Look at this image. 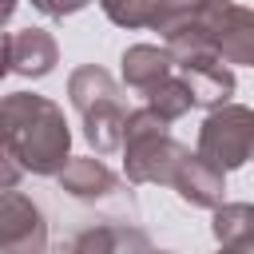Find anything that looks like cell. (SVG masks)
I'll return each instance as SVG.
<instances>
[{"label":"cell","instance_id":"1","mask_svg":"<svg viewBox=\"0 0 254 254\" xmlns=\"http://www.w3.org/2000/svg\"><path fill=\"white\" fill-rule=\"evenodd\" d=\"M0 119H4V159L20 163V171L60 175L67 167L71 135L64 123V111L52 99L16 91L4 99Z\"/></svg>","mask_w":254,"mask_h":254},{"label":"cell","instance_id":"2","mask_svg":"<svg viewBox=\"0 0 254 254\" xmlns=\"http://www.w3.org/2000/svg\"><path fill=\"white\" fill-rule=\"evenodd\" d=\"M167 48L179 52H214L226 64L254 67V12L238 8L234 0H206L190 24L167 36Z\"/></svg>","mask_w":254,"mask_h":254},{"label":"cell","instance_id":"3","mask_svg":"<svg viewBox=\"0 0 254 254\" xmlns=\"http://www.w3.org/2000/svg\"><path fill=\"white\" fill-rule=\"evenodd\" d=\"M167 123L171 119H163L151 103H143L139 111L127 115L123 155H127V179L131 183H167V187L175 183V175L190 151L171 139Z\"/></svg>","mask_w":254,"mask_h":254},{"label":"cell","instance_id":"4","mask_svg":"<svg viewBox=\"0 0 254 254\" xmlns=\"http://www.w3.org/2000/svg\"><path fill=\"white\" fill-rule=\"evenodd\" d=\"M67 95H71V107H75L79 119H83L87 143H91L99 155H111L115 147H123L127 107H123V95H119L115 79H111L103 67H95V64L75 67L71 79H67Z\"/></svg>","mask_w":254,"mask_h":254},{"label":"cell","instance_id":"5","mask_svg":"<svg viewBox=\"0 0 254 254\" xmlns=\"http://www.w3.org/2000/svg\"><path fill=\"white\" fill-rule=\"evenodd\" d=\"M198 155L214 163L222 175L254 159V111L242 103H222L202 119L198 131Z\"/></svg>","mask_w":254,"mask_h":254},{"label":"cell","instance_id":"6","mask_svg":"<svg viewBox=\"0 0 254 254\" xmlns=\"http://www.w3.org/2000/svg\"><path fill=\"white\" fill-rule=\"evenodd\" d=\"M0 246L4 254H44L48 246V226L40 206L24 198L16 187L4 190L0 198Z\"/></svg>","mask_w":254,"mask_h":254},{"label":"cell","instance_id":"7","mask_svg":"<svg viewBox=\"0 0 254 254\" xmlns=\"http://www.w3.org/2000/svg\"><path fill=\"white\" fill-rule=\"evenodd\" d=\"M179 75L187 79L190 95H194V107H222L230 103L234 95V71L222 56L214 52H179Z\"/></svg>","mask_w":254,"mask_h":254},{"label":"cell","instance_id":"8","mask_svg":"<svg viewBox=\"0 0 254 254\" xmlns=\"http://www.w3.org/2000/svg\"><path fill=\"white\" fill-rule=\"evenodd\" d=\"M56 40L44 28H24L8 32L4 40V71L12 75H48L56 67Z\"/></svg>","mask_w":254,"mask_h":254},{"label":"cell","instance_id":"9","mask_svg":"<svg viewBox=\"0 0 254 254\" xmlns=\"http://www.w3.org/2000/svg\"><path fill=\"white\" fill-rule=\"evenodd\" d=\"M175 67H179V60H175L171 48L135 44V48L123 52V83H127L131 91H139L143 99H147L155 87H163V83L175 75Z\"/></svg>","mask_w":254,"mask_h":254},{"label":"cell","instance_id":"10","mask_svg":"<svg viewBox=\"0 0 254 254\" xmlns=\"http://www.w3.org/2000/svg\"><path fill=\"white\" fill-rule=\"evenodd\" d=\"M171 187L179 190L183 202H190V206H206V210H218V206H222V190H226L222 171H218L214 163H206L198 151L183 159V167H179V175H175Z\"/></svg>","mask_w":254,"mask_h":254},{"label":"cell","instance_id":"11","mask_svg":"<svg viewBox=\"0 0 254 254\" xmlns=\"http://www.w3.org/2000/svg\"><path fill=\"white\" fill-rule=\"evenodd\" d=\"M56 179H60V187H64L71 198H79V202H103V198H111V194L119 190V179H115L99 159H67V167H64Z\"/></svg>","mask_w":254,"mask_h":254},{"label":"cell","instance_id":"12","mask_svg":"<svg viewBox=\"0 0 254 254\" xmlns=\"http://www.w3.org/2000/svg\"><path fill=\"white\" fill-rule=\"evenodd\" d=\"M67 254H151V242L135 226H91L71 238Z\"/></svg>","mask_w":254,"mask_h":254},{"label":"cell","instance_id":"13","mask_svg":"<svg viewBox=\"0 0 254 254\" xmlns=\"http://www.w3.org/2000/svg\"><path fill=\"white\" fill-rule=\"evenodd\" d=\"M147 103H151L163 119H179V115H187V111L194 107V95H190L187 79H183V75H179V67H175V75H171L163 87H155V91L147 95Z\"/></svg>","mask_w":254,"mask_h":254},{"label":"cell","instance_id":"14","mask_svg":"<svg viewBox=\"0 0 254 254\" xmlns=\"http://www.w3.org/2000/svg\"><path fill=\"white\" fill-rule=\"evenodd\" d=\"M99 8L119 28H147V24H155L159 0H99Z\"/></svg>","mask_w":254,"mask_h":254},{"label":"cell","instance_id":"15","mask_svg":"<svg viewBox=\"0 0 254 254\" xmlns=\"http://www.w3.org/2000/svg\"><path fill=\"white\" fill-rule=\"evenodd\" d=\"M32 4H36L44 16H56V20H60V16H71V12L87 8L91 0H32Z\"/></svg>","mask_w":254,"mask_h":254},{"label":"cell","instance_id":"16","mask_svg":"<svg viewBox=\"0 0 254 254\" xmlns=\"http://www.w3.org/2000/svg\"><path fill=\"white\" fill-rule=\"evenodd\" d=\"M218 254H254V250H238V246H222Z\"/></svg>","mask_w":254,"mask_h":254},{"label":"cell","instance_id":"17","mask_svg":"<svg viewBox=\"0 0 254 254\" xmlns=\"http://www.w3.org/2000/svg\"><path fill=\"white\" fill-rule=\"evenodd\" d=\"M12 4H16V0H8V8H4V16H8V12H12Z\"/></svg>","mask_w":254,"mask_h":254},{"label":"cell","instance_id":"18","mask_svg":"<svg viewBox=\"0 0 254 254\" xmlns=\"http://www.w3.org/2000/svg\"><path fill=\"white\" fill-rule=\"evenodd\" d=\"M151 254H171V250H151Z\"/></svg>","mask_w":254,"mask_h":254}]
</instances>
